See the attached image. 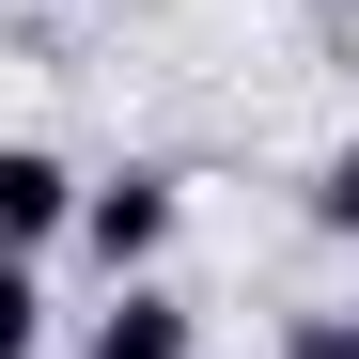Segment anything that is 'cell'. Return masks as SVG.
I'll list each match as a JSON object with an SVG mask.
<instances>
[{
    "label": "cell",
    "mask_w": 359,
    "mask_h": 359,
    "mask_svg": "<svg viewBox=\"0 0 359 359\" xmlns=\"http://www.w3.org/2000/svg\"><path fill=\"white\" fill-rule=\"evenodd\" d=\"M172 234H188V172H172V156H109L94 203H79V250H63V266H94V281H156Z\"/></svg>",
    "instance_id": "obj_1"
},
{
    "label": "cell",
    "mask_w": 359,
    "mask_h": 359,
    "mask_svg": "<svg viewBox=\"0 0 359 359\" xmlns=\"http://www.w3.org/2000/svg\"><path fill=\"white\" fill-rule=\"evenodd\" d=\"M79 203H94V172L47 141V126L0 141V219H16V266H63V250H79Z\"/></svg>",
    "instance_id": "obj_2"
},
{
    "label": "cell",
    "mask_w": 359,
    "mask_h": 359,
    "mask_svg": "<svg viewBox=\"0 0 359 359\" xmlns=\"http://www.w3.org/2000/svg\"><path fill=\"white\" fill-rule=\"evenodd\" d=\"M79 359H203V313L172 281H94V313H79Z\"/></svg>",
    "instance_id": "obj_3"
},
{
    "label": "cell",
    "mask_w": 359,
    "mask_h": 359,
    "mask_svg": "<svg viewBox=\"0 0 359 359\" xmlns=\"http://www.w3.org/2000/svg\"><path fill=\"white\" fill-rule=\"evenodd\" d=\"M313 234H344V250H359V141L313 156Z\"/></svg>",
    "instance_id": "obj_4"
},
{
    "label": "cell",
    "mask_w": 359,
    "mask_h": 359,
    "mask_svg": "<svg viewBox=\"0 0 359 359\" xmlns=\"http://www.w3.org/2000/svg\"><path fill=\"white\" fill-rule=\"evenodd\" d=\"M281 344H297V359H359V328H344V313H297Z\"/></svg>",
    "instance_id": "obj_5"
},
{
    "label": "cell",
    "mask_w": 359,
    "mask_h": 359,
    "mask_svg": "<svg viewBox=\"0 0 359 359\" xmlns=\"http://www.w3.org/2000/svg\"><path fill=\"white\" fill-rule=\"evenodd\" d=\"M281 359H297V344H281Z\"/></svg>",
    "instance_id": "obj_6"
}]
</instances>
